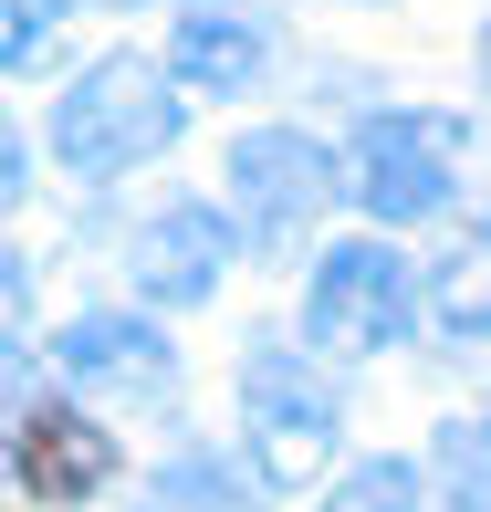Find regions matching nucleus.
<instances>
[{
    "label": "nucleus",
    "mask_w": 491,
    "mask_h": 512,
    "mask_svg": "<svg viewBox=\"0 0 491 512\" xmlns=\"http://www.w3.org/2000/svg\"><path fill=\"white\" fill-rule=\"evenodd\" d=\"M42 136H53L63 178H84V189H115V178L157 168V157L189 136V84H178L157 53H105V63H84V74L53 95Z\"/></svg>",
    "instance_id": "nucleus-1"
},
{
    "label": "nucleus",
    "mask_w": 491,
    "mask_h": 512,
    "mask_svg": "<svg viewBox=\"0 0 491 512\" xmlns=\"http://www.w3.org/2000/svg\"><path fill=\"white\" fill-rule=\"evenodd\" d=\"M460 168H471V115L450 105H377L345 136V199L377 230H429L460 209Z\"/></svg>",
    "instance_id": "nucleus-2"
},
{
    "label": "nucleus",
    "mask_w": 491,
    "mask_h": 512,
    "mask_svg": "<svg viewBox=\"0 0 491 512\" xmlns=\"http://www.w3.org/2000/svg\"><path fill=\"white\" fill-rule=\"evenodd\" d=\"M230 387H241V439H251V471L272 481H314L324 460H335L345 439V398L335 377H324V356L283 324H251L241 366H230Z\"/></svg>",
    "instance_id": "nucleus-3"
},
{
    "label": "nucleus",
    "mask_w": 491,
    "mask_h": 512,
    "mask_svg": "<svg viewBox=\"0 0 491 512\" xmlns=\"http://www.w3.org/2000/svg\"><path fill=\"white\" fill-rule=\"evenodd\" d=\"M335 189H345V147H324V136H303V126H241L230 157H220V199H230V220H241L251 262H283L303 230L335 209Z\"/></svg>",
    "instance_id": "nucleus-4"
},
{
    "label": "nucleus",
    "mask_w": 491,
    "mask_h": 512,
    "mask_svg": "<svg viewBox=\"0 0 491 512\" xmlns=\"http://www.w3.org/2000/svg\"><path fill=\"white\" fill-rule=\"evenodd\" d=\"M418 314V283H408V251H387L377 230L356 241H324V262L303 272V345L314 356H387Z\"/></svg>",
    "instance_id": "nucleus-5"
},
{
    "label": "nucleus",
    "mask_w": 491,
    "mask_h": 512,
    "mask_svg": "<svg viewBox=\"0 0 491 512\" xmlns=\"http://www.w3.org/2000/svg\"><path fill=\"white\" fill-rule=\"evenodd\" d=\"M115 471H126V450H115V429L74 398V387H63V398L11 387V492H21V502H42V512H84Z\"/></svg>",
    "instance_id": "nucleus-6"
},
{
    "label": "nucleus",
    "mask_w": 491,
    "mask_h": 512,
    "mask_svg": "<svg viewBox=\"0 0 491 512\" xmlns=\"http://www.w3.org/2000/svg\"><path fill=\"white\" fill-rule=\"evenodd\" d=\"M230 251H241V220H230V209H209V199H157L147 220L126 230V283H136V304H147V314H189V304L220 293Z\"/></svg>",
    "instance_id": "nucleus-7"
},
{
    "label": "nucleus",
    "mask_w": 491,
    "mask_h": 512,
    "mask_svg": "<svg viewBox=\"0 0 491 512\" xmlns=\"http://www.w3.org/2000/svg\"><path fill=\"white\" fill-rule=\"evenodd\" d=\"M272 63H283V32H272L262 0H178L168 11V74L189 84V95H262Z\"/></svg>",
    "instance_id": "nucleus-8"
},
{
    "label": "nucleus",
    "mask_w": 491,
    "mask_h": 512,
    "mask_svg": "<svg viewBox=\"0 0 491 512\" xmlns=\"http://www.w3.org/2000/svg\"><path fill=\"white\" fill-rule=\"evenodd\" d=\"M53 366L74 398H115V408L178 398V345L157 335V314H74L53 335Z\"/></svg>",
    "instance_id": "nucleus-9"
},
{
    "label": "nucleus",
    "mask_w": 491,
    "mask_h": 512,
    "mask_svg": "<svg viewBox=\"0 0 491 512\" xmlns=\"http://www.w3.org/2000/svg\"><path fill=\"white\" fill-rule=\"evenodd\" d=\"M262 481L272 471H241V450H220V439H178L168 471H157V502L168 512H262Z\"/></svg>",
    "instance_id": "nucleus-10"
},
{
    "label": "nucleus",
    "mask_w": 491,
    "mask_h": 512,
    "mask_svg": "<svg viewBox=\"0 0 491 512\" xmlns=\"http://www.w3.org/2000/svg\"><path fill=\"white\" fill-rule=\"evenodd\" d=\"M429 492L439 512H491V418H439L429 429Z\"/></svg>",
    "instance_id": "nucleus-11"
},
{
    "label": "nucleus",
    "mask_w": 491,
    "mask_h": 512,
    "mask_svg": "<svg viewBox=\"0 0 491 512\" xmlns=\"http://www.w3.org/2000/svg\"><path fill=\"white\" fill-rule=\"evenodd\" d=\"M429 314H439V335L491 345V230H471V241L429 272Z\"/></svg>",
    "instance_id": "nucleus-12"
},
{
    "label": "nucleus",
    "mask_w": 491,
    "mask_h": 512,
    "mask_svg": "<svg viewBox=\"0 0 491 512\" xmlns=\"http://www.w3.org/2000/svg\"><path fill=\"white\" fill-rule=\"evenodd\" d=\"M314 512H439V492H429V460H356L324 481Z\"/></svg>",
    "instance_id": "nucleus-13"
},
{
    "label": "nucleus",
    "mask_w": 491,
    "mask_h": 512,
    "mask_svg": "<svg viewBox=\"0 0 491 512\" xmlns=\"http://www.w3.org/2000/svg\"><path fill=\"white\" fill-rule=\"evenodd\" d=\"M471 63H481V84H491V11H481V42H471Z\"/></svg>",
    "instance_id": "nucleus-14"
},
{
    "label": "nucleus",
    "mask_w": 491,
    "mask_h": 512,
    "mask_svg": "<svg viewBox=\"0 0 491 512\" xmlns=\"http://www.w3.org/2000/svg\"><path fill=\"white\" fill-rule=\"evenodd\" d=\"M74 11H147V0H74Z\"/></svg>",
    "instance_id": "nucleus-15"
}]
</instances>
